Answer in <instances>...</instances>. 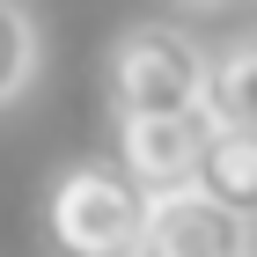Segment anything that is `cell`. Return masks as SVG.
I'll list each match as a JSON object with an SVG mask.
<instances>
[{"instance_id": "obj_6", "label": "cell", "mask_w": 257, "mask_h": 257, "mask_svg": "<svg viewBox=\"0 0 257 257\" xmlns=\"http://www.w3.org/2000/svg\"><path fill=\"white\" fill-rule=\"evenodd\" d=\"M37 59H44V44H37V15H30L22 0H0V110L30 96Z\"/></svg>"}, {"instance_id": "obj_7", "label": "cell", "mask_w": 257, "mask_h": 257, "mask_svg": "<svg viewBox=\"0 0 257 257\" xmlns=\"http://www.w3.org/2000/svg\"><path fill=\"white\" fill-rule=\"evenodd\" d=\"M206 110H213L220 125H257V37L228 44L213 59V96H206Z\"/></svg>"}, {"instance_id": "obj_3", "label": "cell", "mask_w": 257, "mask_h": 257, "mask_svg": "<svg viewBox=\"0 0 257 257\" xmlns=\"http://www.w3.org/2000/svg\"><path fill=\"white\" fill-rule=\"evenodd\" d=\"M140 257H250V220L206 198L198 184H177V191H155L147 206Z\"/></svg>"}, {"instance_id": "obj_8", "label": "cell", "mask_w": 257, "mask_h": 257, "mask_svg": "<svg viewBox=\"0 0 257 257\" xmlns=\"http://www.w3.org/2000/svg\"><path fill=\"white\" fill-rule=\"evenodd\" d=\"M169 8H220V0H169Z\"/></svg>"}, {"instance_id": "obj_5", "label": "cell", "mask_w": 257, "mask_h": 257, "mask_svg": "<svg viewBox=\"0 0 257 257\" xmlns=\"http://www.w3.org/2000/svg\"><path fill=\"white\" fill-rule=\"evenodd\" d=\"M191 184H198L206 198H220L228 213L257 220V125H220V118H213V140H206Z\"/></svg>"}, {"instance_id": "obj_4", "label": "cell", "mask_w": 257, "mask_h": 257, "mask_svg": "<svg viewBox=\"0 0 257 257\" xmlns=\"http://www.w3.org/2000/svg\"><path fill=\"white\" fill-rule=\"evenodd\" d=\"M213 140V110H155V118H118V162L147 191H177L198 177V155Z\"/></svg>"}, {"instance_id": "obj_1", "label": "cell", "mask_w": 257, "mask_h": 257, "mask_svg": "<svg viewBox=\"0 0 257 257\" xmlns=\"http://www.w3.org/2000/svg\"><path fill=\"white\" fill-rule=\"evenodd\" d=\"M147 206H155V191L118 155L110 162H74L44 191V250L52 257H140Z\"/></svg>"}, {"instance_id": "obj_2", "label": "cell", "mask_w": 257, "mask_h": 257, "mask_svg": "<svg viewBox=\"0 0 257 257\" xmlns=\"http://www.w3.org/2000/svg\"><path fill=\"white\" fill-rule=\"evenodd\" d=\"M103 96L110 118H155V110H206L213 96V52L177 22H133L103 52Z\"/></svg>"}]
</instances>
